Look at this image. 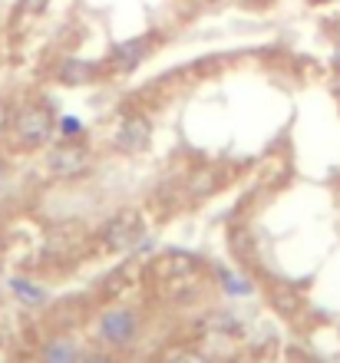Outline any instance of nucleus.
I'll list each match as a JSON object with an SVG mask.
<instances>
[{
    "mask_svg": "<svg viewBox=\"0 0 340 363\" xmlns=\"http://www.w3.org/2000/svg\"><path fill=\"white\" fill-rule=\"evenodd\" d=\"M142 235H146V218L139 208L116 211L103 228V251L106 255H126L139 245Z\"/></svg>",
    "mask_w": 340,
    "mask_h": 363,
    "instance_id": "f257e3e1",
    "label": "nucleus"
},
{
    "mask_svg": "<svg viewBox=\"0 0 340 363\" xmlns=\"http://www.w3.org/2000/svg\"><path fill=\"white\" fill-rule=\"evenodd\" d=\"M13 129H17V139L20 145H27V149H40V145L50 143V135L57 129V119L50 113V106L43 103H30L23 106L13 119Z\"/></svg>",
    "mask_w": 340,
    "mask_h": 363,
    "instance_id": "f03ea898",
    "label": "nucleus"
},
{
    "mask_svg": "<svg viewBox=\"0 0 340 363\" xmlns=\"http://www.w3.org/2000/svg\"><path fill=\"white\" fill-rule=\"evenodd\" d=\"M139 330H142V320L133 307H113V311H106V314L96 320V334L109 347L136 344V340H139Z\"/></svg>",
    "mask_w": 340,
    "mask_h": 363,
    "instance_id": "7ed1b4c3",
    "label": "nucleus"
},
{
    "mask_svg": "<svg viewBox=\"0 0 340 363\" xmlns=\"http://www.w3.org/2000/svg\"><path fill=\"white\" fill-rule=\"evenodd\" d=\"M149 139H152L149 119L142 113H126L119 119V125H116L113 145H116V152H123V155H139L149 149Z\"/></svg>",
    "mask_w": 340,
    "mask_h": 363,
    "instance_id": "20e7f679",
    "label": "nucleus"
},
{
    "mask_svg": "<svg viewBox=\"0 0 340 363\" xmlns=\"http://www.w3.org/2000/svg\"><path fill=\"white\" fill-rule=\"evenodd\" d=\"M89 165H93V152L79 143H63L47 155V169L57 179H79L89 172Z\"/></svg>",
    "mask_w": 340,
    "mask_h": 363,
    "instance_id": "39448f33",
    "label": "nucleus"
},
{
    "mask_svg": "<svg viewBox=\"0 0 340 363\" xmlns=\"http://www.w3.org/2000/svg\"><path fill=\"white\" fill-rule=\"evenodd\" d=\"M202 268V261L189 251H165L162 258L152 261L149 274L159 277V281H175V277H192L195 271Z\"/></svg>",
    "mask_w": 340,
    "mask_h": 363,
    "instance_id": "423d86ee",
    "label": "nucleus"
},
{
    "mask_svg": "<svg viewBox=\"0 0 340 363\" xmlns=\"http://www.w3.org/2000/svg\"><path fill=\"white\" fill-rule=\"evenodd\" d=\"M149 50H152V37L126 40V43H119V47L113 50V69L116 73H133L142 60L149 57Z\"/></svg>",
    "mask_w": 340,
    "mask_h": 363,
    "instance_id": "0eeeda50",
    "label": "nucleus"
},
{
    "mask_svg": "<svg viewBox=\"0 0 340 363\" xmlns=\"http://www.w3.org/2000/svg\"><path fill=\"white\" fill-rule=\"evenodd\" d=\"M60 83H67V86H83V83H93L96 79V67L93 63H86V60H63L57 69Z\"/></svg>",
    "mask_w": 340,
    "mask_h": 363,
    "instance_id": "6e6552de",
    "label": "nucleus"
},
{
    "mask_svg": "<svg viewBox=\"0 0 340 363\" xmlns=\"http://www.w3.org/2000/svg\"><path fill=\"white\" fill-rule=\"evenodd\" d=\"M43 363H79V347L70 340V337H57V340H50L43 347V354H40Z\"/></svg>",
    "mask_w": 340,
    "mask_h": 363,
    "instance_id": "1a4fd4ad",
    "label": "nucleus"
},
{
    "mask_svg": "<svg viewBox=\"0 0 340 363\" xmlns=\"http://www.w3.org/2000/svg\"><path fill=\"white\" fill-rule=\"evenodd\" d=\"M162 363H208V354L205 350H199V347L179 344V347H172L169 354H165V360Z\"/></svg>",
    "mask_w": 340,
    "mask_h": 363,
    "instance_id": "9d476101",
    "label": "nucleus"
},
{
    "mask_svg": "<svg viewBox=\"0 0 340 363\" xmlns=\"http://www.w3.org/2000/svg\"><path fill=\"white\" fill-rule=\"evenodd\" d=\"M13 291H17L20 297H27L30 304H40V301H43V291H37V287L27 284V281H13Z\"/></svg>",
    "mask_w": 340,
    "mask_h": 363,
    "instance_id": "9b49d317",
    "label": "nucleus"
},
{
    "mask_svg": "<svg viewBox=\"0 0 340 363\" xmlns=\"http://www.w3.org/2000/svg\"><path fill=\"white\" fill-rule=\"evenodd\" d=\"M50 7V0H20V17H37Z\"/></svg>",
    "mask_w": 340,
    "mask_h": 363,
    "instance_id": "f8f14e48",
    "label": "nucleus"
},
{
    "mask_svg": "<svg viewBox=\"0 0 340 363\" xmlns=\"http://www.w3.org/2000/svg\"><path fill=\"white\" fill-rule=\"evenodd\" d=\"M235 274H221V281H225V287L231 291V294H248L251 291V284H245V281H231Z\"/></svg>",
    "mask_w": 340,
    "mask_h": 363,
    "instance_id": "ddd939ff",
    "label": "nucleus"
},
{
    "mask_svg": "<svg viewBox=\"0 0 340 363\" xmlns=\"http://www.w3.org/2000/svg\"><path fill=\"white\" fill-rule=\"evenodd\" d=\"M79 363H116L109 354H99V350H89V354H79Z\"/></svg>",
    "mask_w": 340,
    "mask_h": 363,
    "instance_id": "4468645a",
    "label": "nucleus"
},
{
    "mask_svg": "<svg viewBox=\"0 0 340 363\" xmlns=\"http://www.w3.org/2000/svg\"><path fill=\"white\" fill-rule=\"evenodd\" d=\"M63 133H83V123H79V119H73V116H67V119H63Z\"/></svg>",
    "mask_w": 340,
    "mask_h": 363,
    "instance_id": "2eb2a0df",
    "label": "nucleus"
},
{
    "mask_svg": "<svg viewBox=\"0 0 340 363\" xmlns=\"http://www.w3.org/2000/svg\"><path fill=\"white\" fill-rule=\"evenodd\" d=\"M7 125H10V109H7V103L0 99V135L7 133Z\"/></svg>",
    "mask_w": 340,
    "mask_h": 363,
    "instance_id": "dca6fc26",
    "label": "nucleus"
},
{
    "mask_svg": "<svg viewBox=\"0 0 340 363\" xmlns=\"http://www.w3.org/2000/svg\"><path fill=\"white\" fill-rule=\"evenodd\" d=\"M0 182H4V172H0Z\"/></svg>",
    "mask_w": 340,
    "mask_h": 363,
    "instance_id": "f3484780",
    "label": "nucleus"
}]
</instances>
